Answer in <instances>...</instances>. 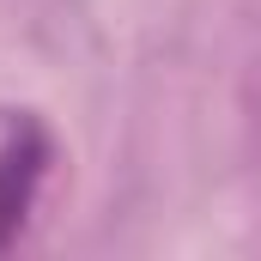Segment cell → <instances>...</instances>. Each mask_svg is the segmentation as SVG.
Here are the masks:
<instances>
[{"label": "cell", "mask_w": 261, "mask_h": 261, "mask_svg": "<svg viewBox=\"0 0 261 261\" xmlns=\"http://www.w3.org/2000/svg\"><path fill=\"white\" fill-rule=\"evenodd\" d=\"M49 158H55V146H49V134L37 128V122H18V128L6 134V146H0V249L31 219L37 189L49 176Z\"/></svg>", "instance_id": "1"}]
</instances>
